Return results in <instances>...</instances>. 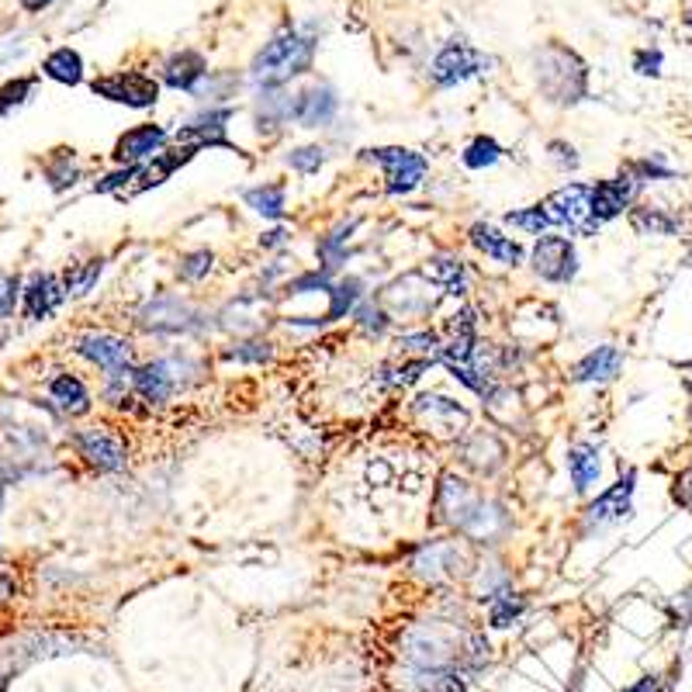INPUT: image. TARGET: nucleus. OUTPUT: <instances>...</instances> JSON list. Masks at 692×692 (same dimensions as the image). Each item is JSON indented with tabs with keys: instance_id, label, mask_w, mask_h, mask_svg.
Masks as SVG:
<instances>
[{
	"instance_id": "1",
	"label": "nucleus",
	"mask_w": 692,
	"mask_h": 692,
	"mask_svg": "<svg viewBox=\"0 0 692 692\" xmlns=\"http://www.w3.org/2000/svg\"><path fill=\"white\" fill-rule=\"evenodd\" d=\"M440 513L457 526V533L478 540V544H495L502 533H509L506 509L481 499L475 488L457 475H443L440 481Z\"/></svg>"
},
{
	"instance_id": "2",
	"label": "nucleus",
	"mask_w": 692,
	"mask_h": 692,
	"mask_svg": "<svg viewBox=\"0 0 692 692\" xmlns=\"http://www.w3.org/2000/svg\"><path fill=\"white\" fill-rule=\"evenodd\" d=\"M315 39L308 28H284L270 39L250 63V80L257 87H284L291 77L308 73L315 56Z\"/></svg>"
},
{
	"instance_id": "3",
	"label": "nucleus",
	"mask_w": 692,
	"mask_h": 692,
	"mask_svg": "<svg viewBox=\"0 0 692 692\" xmlns=\"http://www.w3.org/2000/svg\"><path fill=\"white\" fill-rule=\"evenodd\" d=\"M537 87L551 104H578L589 94V70L571 49L551 42L544 52H537Z\"/></svg>"
},
{
	"instance_id": "4",
	"label": "nucleus",
	"mask_w": 692,
	"mask_h": 692,
	"mask_svg": "<svg viewBox=\"0 0 692 692\" xmlns=\"http://www.w3.org/2000/svg\"><path fill=\"white\" fill-rule=\"evenodd\" d=\"M461 651L464 644L450 630H443L440 623L412 627L402 644V654L412 665V672H423V668H461Z\"/></svg>"
},
{
	"instance_id": "5",
	"label": "nucleus",
	"mask_w": 692,
	"mask_h": 692,
	"mask_svg": "<svg viewBox=\"0 0 692 692\" xmlns=\"http://www.w3.org/2000/svg\"><path fill=\"white\" fill-rule=\"evenodd\" d=\"M537 205L544 208L551 229H568L578 232V236H596L599 232V222L592 215V184H564Z\"/></svg>"
},
{
	"instance_id": "6",
	"label": "nucleus",
	"mask_w": 692,
	"mask_h": 692,
	"mask_svg": "<svg viewBox=\"0 0 692 692\" xmlns=\"http://www.w3.org/2000/svg\"><path fill=\"white\" fill-rule=\"evenodd\" d=\"M364 160L378 163L381 173H385V194L388 198H405L412 194L419 184H423L426 170H430V160L416 149L405 146H378V149H364Z\"/></svg>"
},
{
	"instance_id": "7",
	"label": "nucleus",
	"mask_w": 692,
	"mask_h": 692,
	"mask_svg": "<svg viewBox=\"0 0 692 692\" xmlns=\"http://www.w3.org/2000/svg\"><path fill=\"white\" fill-rule=\"evenodd\" d=\"M70 440L77 447V454L101 475H115L129 461L125 457V440L111 426H84V430H73Z\"/></svg>"
},
{
	"instance_id": "8",
	"label": "nucleus",
	"mask_w": 692,
	"mask_h": 692,
	"mask_svg": "<svg viewBox=\"0 0 692 692\" xmlns=\"http://www.w3.org/2000/svg\"><path fill=\"white\" fill-rule=\"evenodd\" d=\"M641 191H644V180L637 177V170L630 167V163L616 173V177L592 184V215H596V222L603 225V222L620 218L637 198H641Z\"/></svg>"
},
{
	"instance_id": "9",
	"label": "nucleus",
	"mask_w": 692,
	"mask_h": 692,
	"mask_svg": "<svg viewBox=\"0 0 692 692\" xmlns=\"http://www.w3.org/2000/svg\"><path fill=\"white\" fill-rule=\"evenodd\" d=\"M488 66H495V59L481 56L468 42H450L436 52V59L430 63V77L436 87H457L464 80L478 77V73H488Z\"/></svg>"
},
{
	"instance_id": "10",
	"label": "nucleus",
	"mask_w": 692,
	"mask_h": 692,
	"mask_svg": "<svg viewBox=\"0 0 692 692\" xmlns=\"http://www.w3.org/2000/svg\"><path fill=\"white\" fill-rule=\"evenodd\" d=\"M530 267L540 281L568 284L578 274V253L568 236H540L530 250Z\"/></svg>"
},
{
	"instance_id": "11",
	"label": "nucleus",
	"mask_w": 692,
	"mask_h": 692,
	"mask_svg": "<svg viewBox=\"0 0 692 692\" xmlns=\"http://www.w3.org/2000/svg\"><path fill=\"white\" fill-rule=\"evenodd\" d=\"M97 97L104 101H115V104H125V108H153L160 101V84L146 73H135V70H125V73H111V77H97L90 84Z\"/></svg>"
},
{
	"instance_id": "12",
	"label": "nucleus",
	"mask_w": 692,
	"mask_h": 692,
	"mask_svg": "<svg viewBox=\"0 0 692 692\" xmlns=\"http://www.w3.org/2000/svg\"><path fill=\"white\" fill-rule=\"evenodd\" d=\"M77 353L101 367L108 378H132V343L115 333H87L77 340Z\"/></svg>"
},
{
	"instance_id": "13",
	"label": "nucleus",
	"mask_w": 692,
	"mask_h": 692,
	"mask_svg": "<svg viewBox=\"0 0 692 692\" xmlns=\"http://www.w3.org/2000/svg\"><path fill=\"white\" fill-rule=\"evenodd\" d=\"M634 492H637V471H627V475L616 478L596 502L585 506V526H589V530H603V526L623 523V519L634 513Z\"/></svg>"
},
{
	"instance_id": "14",
	"label": "nucleus",
	"mask_w": 692,
	"mask_h": 692,
	"mask_svg": "<svg viewBox=\"0 0 692 692\" xmlns=\"http://www.w3.org/2000/svg\"><path fill=\"white\" fill-rule=\"evenodd\" d=\"M229 122H232V108H225V104L222 108H212V104H208L205 111H198L194 118H187V122L173 132V142H177V146H187V149H198V153L208 146L232 149L229 135H225Z\"/></svg>"
},
{
	"instance_id": "15",
	"label": "nucleus",
	"mask_w": 692,
	"mask_h": 692,
	"mask_svg": "<svg viewBox=\"0 0 692 692\" xmlns=\"http://www.w3.org/2000/svg\"><path fill=\"white\" fill-rule=\"evenodd\" d=\"M416 575L430 578V582H450V578H461L471 571V554L464 551V544L457 540H436V544L423 547L412 561Z\"/></svg>"
},
{
	"instance_id": "16",
	"label": "nucleus",
	"mask_w": 692,
	"mask_h": 692,
	"mask_svg": "<svg viewBox=\"0 0 692 692\" xmlns=\"http://www.w3.org/2000/svg\"><path fill=\"white\" fill-rule=\"evenodd\" d=\"M187 360L177 357H163V360H149V364L135 367L132 371V388L142 402L149 405H167L170 395L180 385V371H184Z\"/></svg>"
},
{
	"instance_id": "17",
	"label": "nucleus",
	"mask_w": 692,
	"mask_h": 692,
	"mask_svg": "<svg viewBox=\"0 0 692 692\" xmlns=\"http://www.w3.org/2000/svg\"><path fill=\"white\" fill-rule=\"evenodd\" d=\"M167 129L163 125H153V122H146V125H135V129H129L125 135H118V142H115V163L118 167H139V163H146V160H153L156 153H163V146H167Z\"/></svg>"
},
{
	"instance_id": "18",
	"label": "nucleus",
	"mask_w": 692,
	"mask_h": 692,
	"mask_svg": "<svg viewBox=\"0 0 692 692\" xmlns=\"http://www.w3.org/2000/svg\"><path fill=\"white\" fill-rule=\"evenodd\" d=\"M63 302H66L63 277L49 274V270H35L25 288H21V305H25V315L32 322H45L49 315H56Z\"/></svg>"
},
{
	"instance_id": "19",
	"label": "nucleus",
	"mask_w": 692,
	"mask_h": 692,
	"mask_svg": "<svg viewBox=\"0 0 692 692\" xmlns=\"http://www.w3.org/2000/svg\"><path fill=\"white\" fill-rule=\"evenodd\" d=\"M139 322L153 333H191L198 326V308L184 298H156L139 312Z\"/></svg>"
},
{
	"instance_id": "20",
	"label": "nucleus",
	"mask_w": 692,
	"mask_h": 692,
	"mask_svg": "<svg viewBox=\"0 0 692 692\" xmlns=\"http://www.w3.org/2000/svg\"><path fill=\"white\" fill-rule=\"evenodd\" d=\"M340 111V97L329 84H315L295 97V122L302 129H326Z\"/></svg>"
},
{
	"instance_id": "21",
	"label": "nucleus",
	"mask_w": 692,
	"mask_h": 692,
	"mask_svg": "<svg viewBox=\"0 0 692 692\" xmlns=\"http://www.w3.org/2000/svg\"><path fill=\"white\" fill-rule=\"evenodd\" d=\"M620 371H623V353L613 343H603L571 367V381L575 385H606V381L620 378Z\"/></svg>"
},
{
	"instance_id": "22",
	"label": "nucleus",
	"mask_w": 692,
	"mask_h": 692,
	"mask_svg": "<svg viewBox=\"0 0 692 692\" xmlns=\"http://www.w3.org/2000/svg\"><path fill=\"white\" fill-rule=\"evenodd\" d=\"M468 239H471V246H475L478 253H485L488 260L502 263V267H519L523 257H526L523 246H519L513 236H506V232H499L495 225H488V222L471 225Z\"/></svg>"
},
{
	"instance_id": "23",
	"label": "nucleus",
	"mask_w": 692,
	"mask_h": 692,
	"mask_svg": "<svg viewBox=\"0 0 692 692\" xmlns=\"http://www.w3.org/2000/svg\"><path fill=\"white\" fill-rule=\"evenodd\" d=\"M416 416L440 433H464L468 430V409L457 405L454 398H443V395H419L416 398Z\"/></svg>"
},
{
	"instance_id": "24",
	"label": "nucleus",
	"mask_w": 692,
	"mask_h": 692,
	"mask_svg": "<svg viewBox=\"0 0 692 692\" xmlns=\"http://www.w3.org/2000/svg\"><path fill=\"white\" fill-rule=\"evenodd\" d=\"M198 156V149H187V146H177V149H163V153L153 156V163H139V177L132 184V194H142L149 187H160L163 180L173 177V170H180L184 163H191Z\"/></svg>"
},
{
	"instance_id": "25",
	"label": "nucleus",
	"mask_w": 692,
	"mask_h": 692,
	"mask_svg": "<svg viewBox=\"0 0 692 692\" xmlns=\"http://www.w3.org/2000/svg\"><path fill=\"white\" fill-rule=\"evenodd\" d=\"M208 77V59L194 49H184V52H173V56L163 63V84L173 87V90H187L194 94V87Z\"/></svg>"
},
{
	"instance_id": "26",
	"label": "nucleus",
	"mask_w": 692,
	"mask_h": 692,
	"mask_svg": "<svg viewBox=\"0 0 692 692\" xmlns=\"http://www.w3.org/2000/svg\"><path fill=\"white\" fill-rule=\"evenodd\" d=\"M295 118V101L281 87H263L257 97V132L274 135Z\"/></svg>"
},
{
	"instance_id": "27",
	"label": "nucleus",
	"mask_w": 692,
	"mask_h": 692,
	"mask_svg": "<svg viewBox=\"0 0 692 692\" xmlns=\"http://www.w3.org/2000/svg\"><path fill=\"white\" fill-rule=\"evenodd\" d=\"M564 464H568V478H571V485H575V492H582V495L596 485L599 475H603V457H599L596 443H575V447L568 450V457H564Z\"/></svg>"
},
{
	"instance_id": "28",
	"label": "nucleus",
	"mask_w": 692,
	"mask_h": 692,
	"mask_svg": "<svg viewBox=\"0 0 692 692\" xmlns=\"http://www.w3.org/2000/svg\"><path fill=\"white\" fill-rule=\"evenodd\" d=\"M49 398L63 416H87L90 412V391L77 374H56L49 381Z\"/></svg>"
},
{
	"instance_id": "29",
	"label": "nucleus",
	"mask_w": 692,
	"mask_h": 692,
	"mask_svg": "<svg viewBox=\"0 0 692 692\" xmlns=\"http://www.w3.org/2000/svg\"><path fill=\"white\" fill-rule=\"evenodd\" d=\"M243 201H246V208H253L260 218L277 222V218H284V212H288V187H284L281 180H270V184L243 191Z\"/></svg>"
},
{
	"instance_id": "30",
	"label": "nucleus",
	"mask_w": 692,
	"mask_h": 692,
	"mask_svg": "<svg viewBox=\"0 0 692 692\" xmlns=\"http://www.w3.org/2000/svg\"><path fill=\"white\" fill-rule=\"evenodd\" d=\"M42 73L49 80H56V84L77 87L80 80H84V59H80V52L70 49V45H59V49H52L49 56L42 59Z\"/></svg>"
},
{
	"instance_id": "31",
	"label": "nucleus",
	"mask_w": 692,
	"mask_h": 692,
	"mask_svg": "<svg viewBox=\"0 0 692 692\" xmlns=\"http://www.w3.org/2000/svg\"><path fill=\"white\" fill-rule=\"evenodd\" d=\"M423 277L430 284H443L447 295H454V298L468 295V267L457 257H433L423 267Z\"/></svg>"
},
{
	"instance_id": "32",
	"label": "nucleus",
	"mask_w": 692,
	"mask_h": 692,
	"mask_svg": "<svg viewBox=\"0 0 692 692\" xmlns=\"http://www.w3.org/2000/svg\"><path fill=\"white\" fill-rule=\"evenodd\" d=\"M353 229H357V218H353V222L336 225L333 232H326V236L315 243V253H319V263H322L319 270L326 277H333L336 270H340L343 263H346V257H350V253H346V239H350Z\"/></svg>"
},
{
	"instance_id": "33",
	"label": "nucleus",
	"mask_w": 692,
	"mask_h": 692,
	"mask_svg": "<svg viewBox=\"0 0 692 692\" xmlns=\"http://www.w3.org/2000/svg\"><path fill=\"white\" fill-rule=\"evenodd\" d=\"M468 675L461 668H423L412 672V692H464Z\"/></svg>"
},
{
	"instance_id": "34",
	"label": "nucleus",
	"mask_w": 692,
	"mask_h": 692,
	"mask_svg": "<svg viewBox=\"0 0 692 692\" xmlns=\"http://www.w3.org/2000/svg\"><path fill=\"white\" fill-rule=\"evenodd\" d=\"M360 298H364V281L360 277H343L329 288V312H326V322L333 319H346V315L357 312Z\"/></svg>"
},
{
	"instance_id": "35",
	"label": "nucleus",
	"mask_w": 692,
	"mask_h": 692,
	"mask_svg": "<svg viewBox=\"0 0 692 692\" xmlns=\"http://www.w3.org/2000/svg\"><path fill=\"white\" fill-rule=\"evenodd\" d=\"M630 225H634L641 236H675V232H679V218L668 215L665 208H648V205L630 212Z\"/></svg>"
},
{
	"instance_id": "36",
	"label": "nucleus",
	"mask_w": 692,
	"mask_h": 692,
	"mask_svg": "<svg viewBox=\"0 0 692 692\" xmlns=\"http://www.w3.org/2000/svg\"><path fill=\"white\" fill-rule=\"evenodd\" d=\"M101 270H104V260H101V257L84 260V263H73V267H66V274H63L66 298H84L87 291L97 284V277H101Z\"/></svg>"
},
{
	"instance_id": "37",
	"label": "nucleus",
	"mask_w": 692,
	"mask_h": 692,
	"mask_svg": "<svg viewBox=\"0 0 692 692\" xmlns=\"http://www.w3.org/2000/svg\"><path fill=\"white\" fill-rule=\"evenodd\" d=\"M80 177L77 170V156H73V149H56V153L45 160V180H49L52 191H66V187H73Z\"/></svg>"
},
{
	"instance_id": "38",
	"label": "nucleus",
	"mask_w": 692,
	"mask_h": 692,
	"mask_svg": "<svg viewBox=\"0 0 692 692\" xmlns=\"http://www.w3.org/2000/svg\"><path fill=\"white\" fill-rule=\"evenodd\" d=\"M502 153H506V149H502L492 135H478V139H471L468 146H464L461 163L468 170H488V167H495V163L502 160Z\"/></svg>"
},
{
	"instance_id": "39",
	"label": "nucleus",
	"mask_w": 692,
	"mask_h": 692,
	"mask_svg": "<svg viewBox=\"0 0 692 692\" xmlns=\"http://www.w3.org/2000/svg\"><path fill=\"white\" fill-rule=\"evenodd\" d=\"M509 589H513V578H509V571L502 564H481L475 571V592L481 603H492L495 596H502Z\"/></svg>"
},
{
	"instance_id": "40",
	"label": "nucleus",
	"mask_w": 692,
	"mask_h": 692,
	"mask_svg": "<svg viewBox=\"0 0 692 692\" xmlns=\"http://www.w3.org/2000/svg\"><path fill=\"white\" fill-rule=\"evenodd\" d=\"M523 613H526V599L516 596V592L509 589V592H502V596H495L492 603H488V627L506 630V627H513Z\"/></svg>"
},
{
	"instance_id": "41",
	"label": "nucleus",
	"mask_w": 692,
	"mask_h": 692,
	"mask_svg": "<svg viewBox=\"0 0 692 692\" xmlns=\"http://www.w3.org/2000/svg\"><path fill=\"white\" fill-rule=\"evenodd\" d=\"M212 267H215V253L212 250H194V253H184V257H180L177 274H180V281L198 284V281H205V277L212 274Z\"/></svg>"
},
{
	"instance_id": "42",
	"label": "nucleus",
	"mask_w": 692,
	"mask_h": 692,
	"mask_svg": "<svg viewBox=\"0 0 692 692\" xmlns=\"http://www.w3.org/2000/svg\"><path fill=\"white\" fill-rule=\"evenodd\" d=\"M284 163H288L295 173H302V177H312V173H319L322 163H326V149L322 146H298L284 156Z\"/></svg>"
},
{
	"instance_id": "43",
	"label": "nucleus",
	"mask_w": 692,
	"mask_h": 692,
	"mask_svg": "<svg viewBox=\"0 0 692 692\" xmlns=\"http://www.w3.org/2000/svg\"><path fill=\"white\" fill-rule=\"evenodd\" d=\"M353 322H357L367 336H385L388 326H391V315L381 305L364 302V305H357V312H353Z\"/></svg>"
},
{
	"instance_id": "44",
	"label": "nucleus",
	"mask_w": 692,
	"mask_h": 692,
	"mask_svg": "<svg viewBox=\"0 0 692 692\" xmlns=\"http://www.w3.org/2000/svg\"><path fill=\"white\" fill-rule=\"evenodd\" d=\"M506 225H513V229H519V232H530V236H544V232L551 229V222H547V215H544V208H540V205L509 212Z\"/></svg>"
},
{
	"instance_id": "45",
	"label": "nucleus",
	"mask_w": 692,
	"mask_h": 692,
	"mask_svg": "<svg viewBox=\"0 0 692 692\" xmlns=\"http://www.w3.org/2000/svg\"><path fill=\"white\" fill-rule=\"evenodd\" d=\"M32 87H35L32 77L11 80V84L0 87V115H11L14 108H21V104H25L28 97H32Z\"/></svg>"
},
{
	"instance_id": "46",
	"label": "nucleus",
	"mask_w": 692,
	"mask_h": 692,
	"mask_svg": "<svg viewBox=\"0 0 692 692\" xmlns=\"http://www.w3.org/2000/svg\"><path fill=\"white\" fill-rule=\"evenodd\" d=\"M398 346H402L405 353H426V357H436L440 353V333H433V329H419V333H405L402 340H398Z\"/></svg>"
},
{
	"instance_id": "47",
	"label": "nucleus",
	"mask_w": 692,
	"mask_h": 692,
	"mask_svg": "<svg viewBox=\"0 0 692 692\" xmlns=\"http://www.w3.org/2000/svg\"><path fill=\"white\" fill-rule=\"evenodd\" d=\"M21 302V277L0 270V319H11Z\"/></svg>"
},
{
	"instance_id": "48",
	"label": "nucleus",
	"mask_w": 692,
	"mask_h": 692,
	"mask_svg": "<svg viewBox=\"0 0 692 692\" xmlns=\"http://www.w3.org/2000/svg\"><path fill=\"white\" fill-rule=\"evenodd\" d=\"M630 167L637 170V177L648 184V180H672L675 177V170L668 167L665 163V156L661 153H651V156H644V160H637V163H630Z\"/></svg>"
},
{
	"instance_id": "49",
	"label": "nucleus",
	"mask_w": 692,
	"mask_h": 692,
	"mask_svg": "<svg viewBox=\"0 0 692 692\" xmlns=\"http://www.w3.org/2000/svg\"><path fill=\"white\" fill-rule=\"evenodd\" d=\"M270 343L263 340H250V343H236L225 357L229 360H239V364H263V360H270Z\"/></svg>"
},
{
	"instance_id": "50",
	"label": "nucleus",
	"mask_w": 692,
	"mask_h": 692,
	"mask_svg": "<svg viewBox=\"0 0 692 692\" xmlns=\"http://www.w3.org/2000/svg\"><path fill=\"white\" fill-rule=\"evenodd\" d=\"M547 156H551L558 170H578V163H582L575 153V146H571V142H561V139L547 142Z\"/></svg>"
},
{
	"instance_id": "51",
	"label": "nucleus",
	"mask_w": 692,
	"mask_h": 692,
	"mask_svg": "<svg viewBox=\"0 0 692 692\" xmlns=\"http://www.w3.org/2000/svg\"><path fill=\"white\" fill-rule=\"evenodd\" d=\"M634 70L641 77H658L661 73V49H641L634 56Z\"/></svg>"
},
{
	"instance_id": "52",
	"label": "nucleus",
	"mask_w": 692,
	"mask_h": 692,
	"mask_svg": "<svg viewBox=\"0 0 692 692\" xmlns=\"http://www.w3.org/2000/svg\"><path fill=\"white\" fill-rule=\"evenodd\" d=\"M689 623H692V585L686 592H679V599H675V606H672V627L686 630Z\"/></svg>"
},
{
	"instance_id": "53",
	"label": "nucleus",
	"mask_w": 692,
	"mask_h": 692,
	"mask_svg": "<svg viewBox=\"0 0 692 692\" xmlns=\"http://www.w3.org/2000/svg\"><path fill=\"white\" fill-rule=\"evenodd\" d=\"M426 371V360H412V364L398 367L395 378H391V385H412V381H419V374Z\"/></svg>"
},
{
	"instance_id": "54",
	"label": "nucleus",
	"mask_w": 692,
	"mask_h": 692,
	"mask_svg": "<svg viewBox=\"0 0 692 692\" xmlns=\"http://www.w3.org/2000/svg\"><path fill=\"white\" fill-rule=\"evenodd\" d=\"M291 243V232L288 229H270L267 236H260V246L263 250H281V246Z\"/></svg>"
},
{
	"instance_id": "55",
	"label": "nucleus",
	"mask_w": 692,
	"mask_h": 692,
	"mask_svg": "<svg viewBox=\"0 0 692 692\" xmlns=\"http://www.w3.org/2000/svg\"><path fill=\"white\" fill-rule=\"evenodd\" d=\"M672 499L679 502L682 509H689V513H692V475H686L679 485L672 488Z\"/></svg>"
},
{
	"instance_id": "56",
	"label": "nucleus",
	"mask_w": 692,
	"mask_h": 692,
	"mask_svg": "<svg viewBox=\"0 0 692 692\" xmlns=\"http://www.w3.org/2000/svg\"><path fill=\"white\" fill-rule=\"evenodd\" d=\"M623 692H661V679H658V675H641L634 686L623 689Z\"/></svg>"
},
{
	"instance_id": "57",
	"label": "nucleus",
	"mask_w": 692,
	"mask_h": 692,
	"mask_svg": "<svg viewBox=\"0 0 692 692\" xmlns=\"http://www.w3.org/2000/svg\"><path fill=\"white\" fill-rule=\"evenodd\" d=\"M52 4V0H21V7H25V11H45V7H49Z\"/></svg>"
},
{
	"instance_id": "58",
	"label": "nucleus",
	"mask_w": 692,
	"mask_h": 692,
	"mask_svg": "<svg viewBox=\"0 0 692 692\" xmlns=\"http://www.w3.org/2000/svg\"><path fill=\"white\" fill-rule=\"evenodd\" d=\"M0 509H4V485H0Z\"/></svg>"
}]
</instances>
